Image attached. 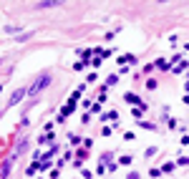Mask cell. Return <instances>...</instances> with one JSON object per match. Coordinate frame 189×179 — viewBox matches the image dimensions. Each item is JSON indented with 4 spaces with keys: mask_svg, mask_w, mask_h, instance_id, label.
<instances>
[{
    "mask_svg": "<svg viewBox=\"0 0 189 179\" xmlns=\"http://www.w3.org/2000/svg\"><path fill=\"white\" fill-rule=\"evenodd\" d=\"M25 94H28V91H25V88H18V91H15V94H13V96H10V101H8V106H15V104H18V101H20V98H23Z\"/></svg>",
    "mask_w": 189,
    "mask_h": 179,
    "instance_id": "obj_2",
    "label": "cell"
},
{
    "mask_svg": "<svg viewBox=\"0 0 189 179\" xmlns=\"http://www.w3.org/2000/svg\"><path fill=\"white\" fill-rule=\"evenodd\" d=\"M55 5H58L55 0H43V3H38V8H55Z\"/></svg>",
    "mask_w": 189,
    "mask_h": 179,
    "instance_id": "obj_3",
    "label": "cell"
},
{
    "mask_svg": "<svg viewBox=\"0 0 189 179\" xmlns=\"http://www.w3.org/2000/svg\"><path fill=\"white\" fill-rule=\"evenodd\" d=\"M156 68H162V71H166V68H169V63H166V61H156Z\"/></svg>",
    "mask_w": 189,
    "mask_h": 179,
    "instance_id": "obj_4",
    "label": "cell"
},
{
    "mask_svg": "<svg viewBox=\"0 0 189 179\" xmlns=\"http://www.w3.org/2000/svg\"><path fill=\"white\" fill-rule=\"evenodd\" d=\"M48 83H51V76H48V73H46V76H38V78H36V83L28 88V94H38V91H40V88H46Z\"/></svg>",
    "mask_w": 189,
    "mask_h": 179,
    "instance_id": "obj_1",
    "label": "cell"
},
{
    "mask_svg": "<svg viewBox=\"0 0 189 179\" xmlns=\"http://www.w3.org/2000/svg\"><path fill=\"white\" fill-rule=\"evenodd\" d=\"M184 68H187V61H184V63H179V66L174 68V73H181V71H184Z\"/></svg>",
    "mask_w": 189,
    "mask_h": 179,
    "instance_id": "obj_5",
    "label": "cell"
},
{
    "mask_svg": "<svg viewBox=\"0 0 189 179\" xmlns=\"http://www.w3.org/2000/svg\"><path fill=\"white\" fill-rule=\"evenodd\" d=\"M129 179H139V174H136V171H134V174H129Z\"/></svg>",
    "mask_w": 189,
    "mask_h": 179,
    "instance_id": "obj_6",
    "label": "cell"
}]
</instances>
